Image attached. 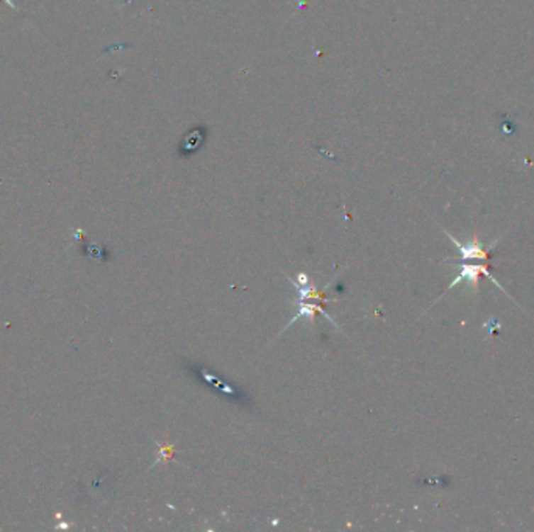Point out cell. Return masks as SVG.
Instances as JSON below:
<instances>
[{"mask_svg":"<svg viewBox=\"0 0 534 532\" xmlns=\"http://www.w3.org/2000/svg\"><path fill=\"white\" fill-rule=\"evenodd\" d=\"M458 267H460V275L456 276V278L453 280V283L450 284V286H448V289L455 288L456 284H460V283H467L469 288H472L474 290H478L479 276L483 275V276H486V278H489L500 290L505 292V289H503L500 286V283L491 275L489 267H487V266H482V264H461V262H460ZM505 294H506V292H505Z\"/></svg>","mask_w":534,"mask_h":532,"instance_id":"cell-1","label":"cell"},{"mask_svg":"<svg viewBox=\"0 0 534 532\" xmlns=\"http://www.w3.org/2000/svg\"><path fill=\"white\" fill-rule=\"evenodd\" d=\"M445 234L452 239V242L455 244L456 250H458V253H460V258L462 261H467V259L486 261V259H489L491 250L494 249V245L499 242V239H495V241L489 247H486L482 241H479L478 237H474V239H470L467 244H461V242L456 241V239L452 234H448V233H445Z\"/></svg>","mask_w":534,"mask_h":532,"instance_id":"cell-2","label":"cell"},{"mask_svg":"<svg viewBox=\"0 0 534 532\" xmlns=\"http://www.w3.org/2000/svg\"><path fill=\"white\" fill-rule=\"evenodd\" d=\"M197 373L200 376V380L205 381L208 385H213V387H216V390H218V393H221V395H226L231 400H239V402L244 398V393L239 392L235 385H231L227 381H222L218 375L210 373L205 367H200L197 370Z\"/></svg>","mask_w":534,"mask_h":532,"instance_id":"cell-3","label":"cell"},{"mask_svg":"<svg viewBox=\"0 0 534 532\" xmlns=\"http://www.w3.org/2000/svg\"><path fill=\"white\" fill-rule=\"evenodd\" d=\"M4 2H5L6 5H9V6H11V9H13L14 11H18V6H16V5H14V4L11 2V0H4Z\"/></svg>","mask_w":534,"mask_h":532,"instance_id":"cell-4","label":"cell"}]
</instances>
